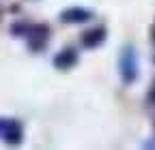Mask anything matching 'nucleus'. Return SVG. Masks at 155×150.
Instances as JSON below:
<instances>
[{"label":"nucleus","instance_id":"nucleus-1","mask_svg":"<svg viewBox=\"0 0 155 150\" xmlns=\"http://www.w3.org/2000/svg\"><path fill=\"white\" fill-rule=\"evenodd\" d=\"M121 77L125 84H131L138 77V62H136V54L131 47H127L121 56Z\"/></svg>","mask_w":155,"mask_h":150},{"label":"nucleus","instance_id":"nucleus-2","mask_svg":"<svg viewBox=\"0 0 155 150\" xmlns=\"http://www.w3.org/2000/svg\"><path fill=\"white\" fill-rule=\"evenodd\" d=\"M0 139H5L7 144H19L22 142V127L15 120L0 118Z\"/></svg>","mask_w":155,"mask_h":150},{"label":"nucleus","instance_id":"nucleus-3","mask_svg":"<svg viewBox=\"0 0 155 150\" xmlns=\"http://www.w3.org/2000/svg\"><path fill=\"white\" fill-rule=\"evenodd\" d=\"M63 22H69V24H84V22H88L91 17H93V13L88 11V9H80V7H73V9H67V11H63Z\"/></svg>","mask_w":155,"mask_h":150},{"label":"nucleus","instance_id":"nucleus-4","mask_svg":"<svg viewBox=\"0 0 155 150\" xmlns=\"http://www.w3.org/2000/svg\"><path fill=\"white\" fill-rule=\"evenodd\" d=\"M104 39H106V30L104 28H93L84 34L82 43H84V47H97V45L104 43Z\"/></svg>","mask_w":155,"mask_h":150},{"label":"nucleus","instance_id":"nucleus-5","mask_svg":"<svg viewBox=\"0 0 155 150\" xmlns=\"http://www.w3.org/2000/svg\"><path fill=\"white\" fill-rule=\"evenodd\" d=\"M75 60H78V56H75V52L73 49H65V52H61L54 58V64L58 67V69H71L73 64H75Z\"/></svg>","mask_w":155,"mask_h":150},{"label":"nucleus","instance_id":"nucleus-6","mask_svg":"<svg viewBox=\"0 0 155 150\" xmlns=\"http://www.w3.org/2000/svg\"><path fill=\"white\" fill-rule=\"evenodd\" d=\"M151 99H153V103H155V86H153V92H151Z\"/></svg>","mask_w":155,"mask_h":150}]
</instances>
